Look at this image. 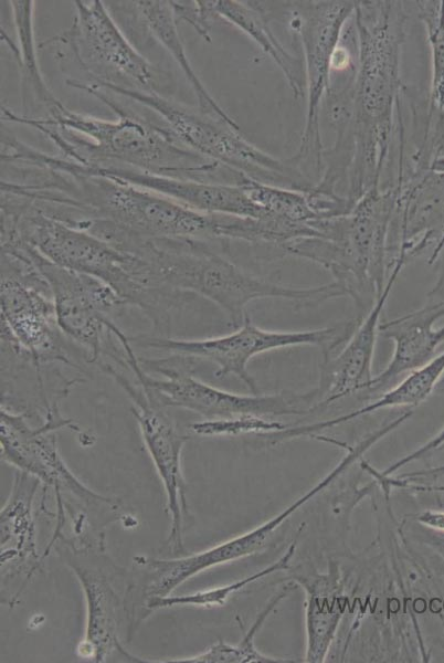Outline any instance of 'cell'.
Instances as JSON below:
<instances>
[{"label": "cell", "mask_w": 444, "mask_h": 663, "mask_svg": "<svg viewBox=\"0 0 444 663\" xmlns=\"http://www.w3.org/2000/svg\"><path fill=\"white\" fill-rule=\"evenodd\" d=\"M108 106L117 116L106 120L80 114L60 103L47 117L19 115L1 108L4 122L31 126L45 135L65 159L91 166L117 165L173 178L239 185L240 172L181 144L169 127L136 115L94 83L67 80Z\"/></svg>", "instance_id": "cell-1"}, {"label": "cell", "mask_w": 444, "mask_h": 663, "mask_svg": "<svg viewBox=\"0 0 444 663\" xmlns=\"http://www.w3.org/2000/svg\"><path fill=\"white\" fill-rule=\"evenodd\" d=\"M1 221L13 224L51 262L109 285L160 332L168 328L170 313L183 302L184 293L155 284L148 264L138 255L42 212L22 196L3 193Z\"/></svg>", "instance_id": "cell-2"}, {"label": "cell", "mask_w": 444, "mask_h": 663, "mask_svg": "<svg viewBox=\"0 0 444 663\" xmlns=\"http://www.w3.org/2000/svg\"><path fill=\"white\" fill-rule=\"evenodd\" d=\"M405 11L400 1H357L352 17L357 62L352 102V157L364 170H380L389 156L399 110Z\"/></svg>", "instance_id": "cell-3"}, {"label": "cell", "mask_w": 444, "mask_h": 663, "mask_svg": "<svg viewBox=\"0 0 444 663\" xmlns=\"http://www.w3.org/2000/svg\"><path fill=\"white\" fill-rule=\"evenodd\" d=\"M134 254L149 265L160 286L211 301L225 313L235 328L247 316L246 306L256 299L281 298L313 305L347 296L346 290L335 281L319 286L297 287L254 276L212 251L201 240L144 238Z\"/></svg>", "instance_id": "cell-4"}, {"label": "cell", "mask_w": 444, "mask_h": 663, "mask_svg": "<svg viewBox=\"0 0 444 663\" xmlns=\"http://www.w3.org/2000/svg\"><path fill=\"white\" fill-rule=\"evenodd\" d=\"M55 202L82 219L109 221L154 239H218V214L203 213L129 182L101 176L50 171Z\"/></svg>", "instance_id": "cell-5"}, {"label": "cell", "mask_w": 444, "mask_h": 663, "mask_svg": "<svg viewBox=\"0 0 444 663\" xmlns=\"http://www.w3.org/2000/svg\"><path fill=\"white\" fill-rule=\"evenodd\" d=\"M121 347L120 366L135 376L148 394L160 407H177L193 411L205 420H224L244 417L271 418L299 415L317 410L315 389L303 393L241 394L222 390L195 378L188 365L190 358L179 356L165 359H140L136 356L128 336L116 335ZM175 356V355H173Z\"/></svg>", "instance_id": "cell-6"}, {"label": "cell", "mask_w": 444, "mask_h": 663, "mask_svg": "<svg viewBox=\"0 0 444 663\" xmlns=\"http://www.w3.org/2000/svg\"><path fill=\"white\" fill-rule=\"evenodd\" d=\"M95 84L152 109L181 144L252 180L303 192L314 187L293 158L281 160L261 150L242 136L236 123L195 112L156 92Z\"/></svg>", "instance_id": "cell-7"}, {"label": "cell", "mask_w": 444, "mask_h": 663, "mask_svg": "<svg viewBox=\"0 0 444 663\" xmlns=\"http://www.w3.org/2000/svg\"><path fill=\"white\" fill-rule=\"evenodd\" d=\"M1 349L41 367L61 362L80 367L70 358L55 306L44 277L29 262L1 254Z\"/></svg>", "instance_id": "cell-8"}, {"label": "cell", "mask_w": 444, "mask_h": 663, "mask_svg": "<svg viewBox=\"0 0 444 663\" xmlns=\"http://www.w3.org/2000/svg\"><path fill=\"white\" fill-rule=\"evenodd\" d=\"M1 253L38 270L50 287L62 333L85 350L88 362H99L114 315L129 304L101 280L51 262L18 232L1 238Z\"/></svg>", "instance_id": "cell-9"}, {"label": "cell", "mask_w": 444, "mask_h": 663, "mask_svg": "<svg viewBox=\"0 0 444 663\" xmlns=\"http://www.w3.org/2000/svg\"><path fill=\"white\" fill-rule=\"evenodd\" d=\"M359 319L339 323L324 328L304 332H274L256 326L249 316L235 332L203 339H175L165 336L128 337L130 344L154 348L191 359H204L216 366L218 379L233 375L253 393L258 394L256 381L247 365L255 356L282 348L317 346L323 356L335 352L348 340Z\"/></svg>", "instance_id": "cell-10"}, {"label": "cell", "mask_w": 444, "mask_h": 663, "mask_svg": "<svg viewBox=\"0 0 444 663\" xmlns=\"http://www.w3.org/2000/svg\"><path fill=\"white\" fill-rule=\"evenodd\" d=\"M355 8V1H300L290 14V30L303 46L307 96L300 146L293 159L309 178V171L319 175L323 164L319 107L330 85L331 59Z\"/></svg>", "instance_id": "cell-11"}, {"label": "cell", "mask_w": 444, "mask_h": 663, "mask_svg": "<svg viewBox=\"0 0 444 663\" xmlns=\"http://www.w3.org/2000/svg\"><path fill=\"white\" fill-rule=\"evenodd\" d=\"M75 17L68 30L41 45L68 44L76 61L98 84L157 92L151 64L129 43L103 1H75Z\"/></svg>", "instance_id": "cell-12"}, {"label": "cell", "mask_w": 444, "mask_h": 663, "mask_svg": "<svg viewBox=\"0 0 444 663\" xmlns=\"http://www.w3.org/2000/svg\"><path fill=\"white\" fill-rule=\"evenodd\" d=\"M59 402H53L46 409L45 419L39 427L31 425L25 412L1 406V460L36 477L43 484L44 492L52 486L56 501H61L65 490V503H71L73 498L78 503H88L96 493L68 470L57 450L54 432L67 428L80 432L83 438L84 434L73 420L61 415Z\"/></svg>", "instance_id": "cell-13"}, {"label": "cell", "mask_w": 444, "mask_h": 663, "mask_svg": "<svg viewBox=\"0 0 444 663\" xmlns=\"http://www.w3.org/2000/svg\"><path fill=\"white\" fill-rule=\"evenodd\" d=\"M101 368L124 389L138 423L142 441L163 484L167 509L171 517L168 544L175 552L183 550L182 519L187 512L186 483L181 471V453L187 436L179 433L161 407L139 385L133 383L115 366L103 361Z\"/></svg>", "instance_id": "cell-14"}, {"label": "cell", "mask_w": 444, "mask_h": 663, "mask_svg": "<svg viewBox=\"0 0 444 663\" xmlns=\"http://www.w3.org/2000/svg\"><path fill=\"white\" fill-rule=\"evenodd\" d=\"M411 411L402 413L394 420L367 435L356 445L349 446L346 455L324 478L309 488L305 494L296 498L281 513L258 525L257 527L242 535L228 539L219 545L210 547L203 551L171 558L168 564V572L171 579L177 583H183L184 581L212 567L229 561H234L262 550L273 536L274 532L286 519H288L295 512L313 499L316 495L327 488L338 476L348 470L353 462L361 457L362 454L370 450L377 442H379L390 432L398 429L411 417Z\"/></svg>", "instance_id": "cell-15"}, {"label": "cell", "mask_w": 444, "mask_h": 663, "mask_svg": "<svg viewBox=\"0 0 444 663\" xmlns=\"http://www.w3.org/2000/svg\"><path fill=\"white\" fill-rule=\"evenodd\" d=\"M56 170L67 173L115 178L148 189L203 213L267 219L250 197L245 180L241 185L202 182L156 175L126 166L81 165L65 158L54 162Z\"/></svg>", "instance_id": "cell-16"}, {"label": "cell", "mask_w": 444, "mask_h": 663, "mask_svg": "<svg viewBox=\"0 0 444 663\" xmlns=\"http://www.w3.org/2000/svg\"><path fill=\"white\" fill-rule=\"evenodd\" d=\"M406 263L403 254L397 256L382 293L367 315L359 319L346 345L338 354L323 356L320 379L315 388L318 396L317 409L356 392L366 391L370 387L374 378L372 362L380 318L393 285Z\"/></svg>", "instance_id": "cell-17"}, {"label": "cell", "mask_w": 444, "mask_h": 663, "mask_svg": "<svg viewBox=\"0 0 444 663\" xmlns=\"http://www.w3.org/2000/svg\"><path fill=\"white\" fill-rule=\"evenodd\" d=\"M379 333L393 341L394 350L385 369L366 390L370 396L383 393L435 356L444 341V299L381 323Z\"/></svg>", "instance_id": "cell-18"}, {"label": "cell", "mask_w": 444, "mask_h": 663, "mask_svg": "<svg viewBox=\"0 0 444 663\" xmlns=\"http://www.w3.org/2000/svg\"><path fill=\"white\" fill-rule=\"evenodd\" d=\"M67 564L80 581L86 601L85 634L77 652L93 662H104L118 651L127 660V652L118 639L119 606L117 591L103 570L81 561L71 549Z\"/></svg>", "instance_id": "cell-19"}, {"label": "cell", "mask_w": 444, "mask_h": 663, "mask_svg": "<svg viewBox=\"0 0 444 663\" xmlns=\"http://www.w3.org/2000/svg\"><path fill=\"white\" fill-rule=\"evenodd\" d=\"M40 481L17 471L10 495L0 513L1 576L30 566L32 573L42 561L36 550L33 501Z\"/></svg>", "instance_id": "cell-20"}, {"label": "cell", "mask_w": 444, "mask_h": 663, "mask_svg": "<svg viewBox=\"0 0 444 663\" xmlns=\"http://www.w3.org/2000/svg\"><path fill=\"white\" fill-rule=\"evenodd\" d=\"M443 376L444 351L434 356L424 366L404 376L400 381L382 394L378 396L370 403L337 418L295 428H285L274 434V440L276 443H279L303 435L313 436L318 432L331 429L380 409L417 407L429 398Z\"/></svg>", "instance_id": "cell-21"}, {"label": "cell", "mask_w": 444, "mask_h": 663, "mask_svg": "<svg viewBox=\"0 0 444 663\" xmlns=\"http://www.w3.org/2000/svg\"><path fill=\"white\" fill-rule=\"evenodd\" d=\"M306 591L305 662H324L345 610L343 586L338 568L324 575L296 579Z\"/></svg>", "instance_id": "cell-22"}, {"label": "cell", "mask_w": 444, "mask_h": 663, "mask_svg": "<svg viewBox=\"0 0 444 663\" xmlns=\"http://www.w3.org/2000/svg\"><path fill=\"white\" fill-rule=\"evenodd\" d=\"M215 18H222L249 35L282 71L296 98L306 94L304 63L290 54L274 35L260 2L210 1Z\"/></svg>", "instance_id": "cell-23"}, {"label": "cell", "mask_w": 444, "mask_h": 663, "mask_svg": "<svg viewBox=\"0 0 444 663\" xmlns=\"http://www.w3.org/2000/svg\"><path fill=\"white\" fill-rule=\"evenodd\" d=\"M131 3L151 35L166 48L181 67L198 98L200 110L212 117L235 123L210 95L190 64L170 1L150 0Z\"/></svg>", "instance_id": "cell-24"}, {"label": "cell", "mask_w": 444, "mask_h": 663, "mask_svg": "<svg viewBox=\"0 0 444 663\" xmlns=\"http://www.w3.org/2000/svg\"><path fill=\"white\" fill-rule=\"evenodd\" d=\"M15 33L19 41V65L22 70L24 84L32 92L35 101L44 105L47 113L54 109L61 102L51 93L43 80L38 63L36 45L33 31L32 0L10 1Z\"/></svg>", "instance_id": "cell-25"}, {"label": "cell", "mask_w": 444, "mask_h": 663, "mask_svg": "<svg viewBox=\"0 0 444 663\" xmlns=\"http://www.w3.org/2000/svg\"><path fill=\"white\" fill-rule=\"evenodd\" d=\"M296 550V541H293L288 549L273 564L269 566L258 570L255 573H252L247 577H244L237 581L211 588L208 590H201L189 594L182 596H165L159 598L150 599L145 604V615H148L151 611L158 609H166L171 607H203V608H212V607H221L224 606L231 594L242 590L246 586L263 579L266 576H269L274 572L286 570L289 568L290 560L295 555Z\"/></svg>", "instance_id": "cell-26"}, {"label": "cell", "mask_w": 444, "mask_h": 663, "mask_svg": "<svg viewBox=\"0 0 444 663\" xmlns=\"http://www.w3.org/2000/svg\"><path fill=\"white\" fill-rule=\"evenodd\" d=\"M416 3L431 48V104L444 115V0Z\"/></svg>", "instance_id": "cell-27"}, {"label": "cell", "mask_w": 444, "mask_h": 663, "mask_svg": "<svg viewBox=\"0 0 444 663\" xmlns=\"http://www.w3.org/2000/svg\"><path fill=\"white\" fill-rule=\"evenodd\" d=\"M287 428L284 423L271 418L244 417L224 420H204L190 425L198 435L220 436L243 433L267 434Z\"/></svg>", "instance_id": "cell-28"}, {"label": "cell", "mask_w": 444, "mask_h": 663, "mask_svg": "<svg viewBox=\"0 0 444 663\" xmlns=\"http://www.w3.org/2000/svg\"><path fill=\"white\" fill-rule=\"evenodd\" d=\"M177 21L190 23L207 41H211L210 25L215 18L210 1H170Z\"/></svg>", "instance_id": "cell-29"}, {"label": "cell", "mask_w": 444, "mask_h": 663, "mask_svg": "<svg viewBox=\"0 0 444 663\" xmlns=\"http://www.w3.org/2000/svg\"><path fill=\"white\" fill-rule=\"evenodd\" d=\"M422 526L444 532V511L427 509L416 517Z\"/></svg>", "instance_id": "cell-30"}, {"label": "cell", "mask_w": 444, "mask_h": 663, "mask_svg": "<svg viewBox=\"0 0 444 663\" xmlns=\"http://www.w3.org/2000/svg\"><path fill=\"white\" fill-rule=\"evenodd\" d=\"M421 533L426 545L432 548L444 560V532L422 526Z\"/></svg>", "instance_id": "cell-31"}, {"label": "cell", "mask_w": 444, "mask_h": 663, "mask_svg": "<svg viewBox=\"0 0 444 663\" xmlns=\"http://www.w3.org/2000/svg\"><path fill=\"white\" fill-rule=\"evenodd\" d=\"M443 475H444V465L437 466V467H433V469H429V470H421V471L411 472L409 474L402 475V477H408V478L423 477V476L440 477V476H443Z\"/></svg>", "instance_id": "cell-32"}, {"label": "cell", "mask_w": 444, "mask_h": 663, "mask_svg": "<svg viewBox=\"0 0 444 663\" xmlns=\"http://www.w3.org/2000/svg\"><path fill=\"white\" fill-rule=\"evenodd\" d=\"M444 446V428L427 443H425V448L429 451H435Z\"/></svg>", "instance_id": "cell-33"}]
</instances>
